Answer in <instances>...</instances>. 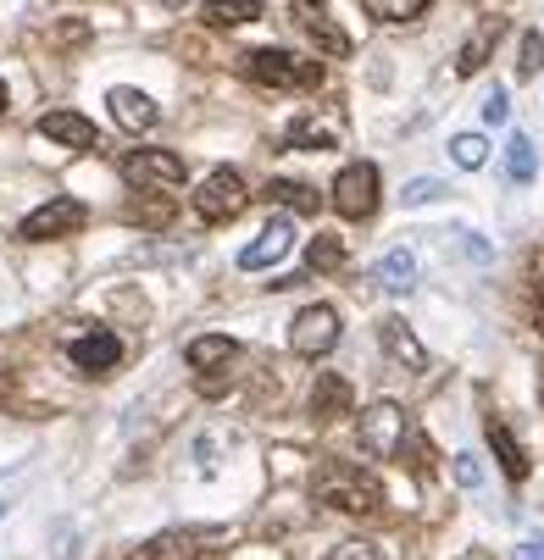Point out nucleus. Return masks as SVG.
Returning <instances> with one entry per match:
<instances>
[{
  "label": "nucleus",
  "instance_id": "f257e3e1",
  "mask_svg": "<svg viewBox=\"0 0 544 560\" xmlns=\"http://www.w3.org/2000/svg\"><path fill=\"white\" fill-rule=\"evenodd\" d=\"M311 494H317V505H334L345 516H378L383 511L378 477L356 460H323L317 477H311Z\"/></svg>",
  "mask_w": 544,
  "mask_h": 560
},
{
  "label": "nucleus",
  "instance_id": "5701e85b",
  "mask_svg": "<svg viewBox=\"0 0 544 560\" xmlns=\"http://www.w3.org/2000/svg\"><path fill=\"white\" fill-rule=\"evenodd\" d=\"M195 544H200V533H162L144 544V560H195L200 555Z\"/></svg>",
  "mask_w": 544,
  "mask_h": 560
},
{
  "label": "nucleus",
  "instance_id": "a878e982",
  "mask_svg": "<svg viewBox=\"0 0 544 560\" xmlns=\"http://www.w3.org/2000/svg\"><path fill=\"white\" fill-rule=\"evenodd\" d=\"M361 7L378 18V23H412V18H423L433 0H361Z\"/></svg>",
  "mask_w": 544,
  "mask_h": 560
},
{
  "label": "nucleus",
  "instance_id": "c756f323",
  "mask_svg": "<svg viewBox=\"0 0 544 560\" xmlns=\"http://www.w3.org/2000/svg\"><path fill=\"white\" fill-rule=\"evenodd\" d=\"M528 311H533V328L544 334V256L528 261Z\"/></svg>",
  "mask_w": 544,
  "mask_h": 560
},
{
  "label": "nucleus",
  "instance_id": "412c9836",
  "mask_svg": "<svg viewBox=\"0 0 544 560\" xmlns=\"http://www.w3.org/2000/svg\"><path fill=\"white\" fill-rule=\"evenodd\" d=\"M289 150H334L339 144V133L328 128V122H317V117H300V122H289Z\"/></svg>",
  "mask_w": 544,
  "mask_h": 560
},
{
  "label": "nucleus",
  "instance_id": "4468645a",
  "mask_svg": "<svg viewBox=\"0 0 544 560\" xmlns=\"http://www.w3.org/2000/svg\"><path fill=\"white\" fill-rule=\"evenodd\" d=\"M350 411H356L350 383H345L339 372H317V388H311V417H317V422H339V417H350Z\"/></svg>",
  "mask_w": 544,
  "mask_h": 560
},
{
  "label": "nucleus",
  "instance_id": "e433bc0d",
  "mask_svg": "<svg viewBox=\"0 0 544 560\" xmlns=\"http://www.w3.org/2000/svg\"><path fill=\"white\" fill-rule=\"evenodd\" d=\"M517 560H544V538H533V544H522V549H517Z\"/></svg>",
  "mask_w": 544,
  "mask_h": 560
},
{
  "label": "nucleus",
  "instance_id": "f8f14e48",
  "mask_svg": "<svg viewBox=\"0 0 544 560\" xmlns=\"http://www.w3.org/2000/svg\"><path fill=\"white\" fill-rule=\"evenodd\" d=\"M378 339H383V350H389V361H395V366H406V372H423V366H428L423 339L401 323V316H383V323H378Z\"/></svg>",
  "mask_w": 544,
  "mask_h": 560
},
{
  "label": "nucleus",
  "instance_id": "ddd939ff",
  "mask_svg": "<svg viewBox=\"0 0 544 560\" xmlns=\"http://www.w3.org/2000/svg\"><path fill=\"white\" fill-rule=\"evenodd\" d=\"M39 133H45L50 144H67V150H95V144H101L95 122L78 117V112H45V117H39Z\"/></svg>",
  "mask_w": 544,
  "mask_h": 560
},
{
  "label": "nucleus",
  "instance_id": "423d86ee",
  "mask_svg": "<svg viewBox=\"0 0 544 560\" xmlns=\"http://www.w3.org/2000/svg\"><path fill=\"white\" fill-rule=\"evenodd\" d=\"M334 211L345 222H367L378 211V167L372 162H350L339 178H334Z\"/></svg>",
  "mask_w": 544,
  "mask_h": 560
},
{
  "label": "nucleus",
  "instance_id": "a211bd4d",
  "mask_svg": "<svg viewBox=\"0 0 544 560\" xmlns=\"http://www.w3.org/2000/svg\"><path fill=\"white\" fill-rule=\"evenodd\" d=\"M200 18H206V28H245L262 18V0H206Z\"/></svg>",
  "mask_w": 544,
  "mask_h": 560
},
{
  "label": "nucleus",
  "instance_id": "1a4fd4ad",
  "mask_svg": "<svg viewBox=\"0 0 544 560\" xmlns=\"http://www.w3.org/2000/svg\"><path fill=\"white\" fill-rule=\"evenodd\" d=\"M339 345V311L334 305H305L294 316V328H289V350L305 355V361H317Z\"/></svg>",
  "mask_w": 544,
  "mask_h": 560
},
{
  "label": "nucleus",
  "instance_id": "473e14b6",
  "mask_svg": "<svg viewBox=\"0 0 544 560\" xmlns=\"http://www.w3.org/2000/svg\"><path fill=\"white\" fill-rule=\"evenodd\" d=\"M455 483H461V489H478V483H484V466H478L473 455H455Z\"/></svg>",
  "mask_w": 544,
  "mask_h": 560
},
{
  "label": "nucleus",
  "instance_id": "6e6552de",
  "mask_svg": "<svg viewBox=\"0 0 544 560\" xmlns=\"http://www.w3.org/2000/svg\"><path fill=\"white\" fill-rule=\"evenodd\" d=\"M123 178L139 189H184V155L178 150H128Z\"/></svg>",
  "mask_w": 544,
  "mask_h": 560
},
{
  "label": "nucleus",
  "instance_id": "2f4dec72",
  "mask_svg": "<svg viewBox=\"0 0 544 560\" xmlns=\"http://www.w3.org/2000/svg\"><path fill=\"white\" fill-rule=\"evenodd\" d=\"M439 195H444L439 178H417V184H406V206H428V200H439Z\"/></svg>",
  "mask_w": 544,
  "mask_h": 560
},
{
  "label": "nucleus",
  "instance_id": "f3484780",
  "mask_svg": "<svg viewBox=\"0 0 544 560\" xmlns=\"http://www.w3.org/2000/svg\"><path fill=\"white\" fill-rule=\"evenodd\" d=\"M500 34H506V23H500V18H489V23H484L473 39L461 45V56H455V72H461V78L484 72V61H489V50H495V39H500Z\"/></svg>",
  "mask_w": 544,
  "mask_h": 560
},
{
  "label": "nucleus",
  "instance_id": "2eb2a0df",
  "mask_svg": "<svg viewBox=\"0 0 544 560\" xmlns=\"http://www.w3.org/2000/svg\"><path fill=\"white\" fill-rule=\"evenodd\" d=\"M106 106H112V117H117L128 133H144V128H155V117H162L150 95H139V90H123V84L106 95Z\"/></svg>",
  "mask_w": 544,
  "mask_h": 560
},
{
  "label": "nucleus",
  "instance_id": "cd10ccee",
  "mask_svg": "<svg viewBox=\"0 0 544 560\" xmlns=\"http://www.w3.org/2000/svg\"><path fill=\"white\" fill-rule=\"evenodd\" d=\"M450 155H455V167L478 173V167L489 162V144H484V133H455V139H450Z\"/></svg>",
  "mask_w": 544,
  "mask_h": 560
},
{
  "label": "nucleus",
  "instance_id": "72a5a7b5",
  "mask_svg": "<svg viewBox=\"0 0 544 560\" xmlns=\"http://www.w3.org/2000/svg\"><path fill=\"white\" fill-rule=\"evenodd\" d=\"M334 560H383V549H378V544L350 538V544H339V549H334Z\"/></svg>",
  "mask_w": 544,
  "mask_h": 560
},
{
  "label": "nucleus",
  "instance_id": "393cba45",
  "mask_svg": "<svg viewBox=\"0 0 544 560\" xmlns=\"http://www.w3.org/2000/svg\"><path fill=\"white\" fill-rule=\"evenodd\" d=\"M506 173H511V184H533L539 162H533V139H528V133H511V144H506Z\"/></svg>",
  "mask_w": 544,
  "mask_h": 560
},
{
  "label": "nucleus",
  "instance_id": "f03ea898",
  "mask_svg": "<svg viewBox=\"0 0 544 560\" xmlns=\"http://www.w3.org/2000/svg\"><path fill=\"white\" fill-rule=\"evenodd\" d=\"M240 72L262 90H323V61H305L294 50H251L240 56Z\"/></svg>",
  "mask_w": 544,
  "mask_h": 560
},
{
  "label": "nucleus",
  "instance_id": "c9c22d12",
  "mask_svg": "<svg viewBox=\"0 0 544 560\" xmlns=\"http://www.w3.org/2000/svg\"><path fill=\"white\" fill-rule=\"evenodd\" d=\"M195 388H200V394H206V399H217V394H222V388H228V377H222V372H206V377H200V383H195Z\"/></svg>",
  "mask_w": 544,
  "mask_h": 560
},
{
  "label": "nucleus",
  "instance_id": "7c9ffc66",
  "mask_svg": "<svg viewBox=\"0 0 544 560\" xmlns=\"http://www.w3.org/2000/svg\"><path fill=\"white\" fill-rule=\"evenodd\" d=\"M539 67H544V39H539V34H522V61H517V72L533 78Z\"/></svg>",
  "mask_w": 544,
  "mask_h": 560
},
{
  "label": "nucleus",
  "instance_id": "20e7f679",
  "mask_svg": "<svg viewBox=\"0 0 544 560\" xmlns=\"http://www.w3.org/2000/svg\"><path fill=\"white\" fill-rule=\"evenodd\" d=\"M84 222H90V206H84V200L56 195V200H45V206H34V211L23 217L18 238H28V245H45V238H67V233H78Z\"/></svg>",
  "mask_w": 544,
  "mask_h": 560
},
{
  "label": "nucleus",
  "instance_id": "7ed1b4c3",
  "mask_svg": "<svg viewBox=\"0 0 544 560\" xmlns=\"http://www.w3.org/2000/svg\"><path fill=\"white\" fill-rule=\"evenodd\" d=\"M406 439H412V422H406V411L395 406V399H378V406L361 411V450H367L372 460L406 455Z\"/></svg>",
  "mask_w": 544,
  "mask_h": 560
},
{
  "label": "nucleus",
  "instance_id": "9d476101",
  "mask_svg": "<svg viewBox=\"0 0 544 560\" xmlns=\"http://www.w3.org/2000/svg\"><path fill=\"white\" fill-rule=\"evenodd\" d=\"M289 245H294L289 217H267V228L240 250V267H245V272H267V267H278V261L289 256Z\"/></svg>",
  "mask_w": 544,
  "mask_h": 560
},
{
  "label": "nucleus",
  "instance_id": "dca6fc26",
  "mask_svg": "<svg viewBox=\"0 0 544 560\" xmlns=\"http://www.w3.org/2000/svg\"><path fill=\"white\" fill-rule=\"evenodd\" d=\"M484 433H489V450H495L500 471L511 477V483H522V477H528V450L517 444V433H511L500 417H489V422H484Z\"/></svg>",
  "mask_w": 544,
  "mask_h": 560
},
{
  "label": "nucleus",
  "instance_id": "0eeeda50",
  "mask_svg": "<svg viewBox=\"0 0 544 560\" xmlns=\"http://www.w3.org/2000/svg\"><path fill=\"white\" fill-rule=\"evenodd\" d=\"M294 23L311 34V45H317V56H328V61H345L356 45H350V34L334 23V7H328V0H294Z\"/></svg>",
  "mask_w": 544,
  "mask_h": 560
},
{
  "label": "nucleus",
  "instance_id": "6ab92c4d",
  "mask_svg": "<svg viewBox=\"0 0 544 560\" xmlns=\"http://www.w3.org/2000/svg\"><path fill=\"white\" fill-rule=\"evenodd\" d=\"M267 200H278V206H289V211H300V217H317V211H323V195L311 189V184H294V178H273V184H267Z\"/></svg>",
  "mask_w": 544,
  "mask_h": 560
},
{
  "label": "nucleus",
  "instance_id": "aec40b11",
  "mask_svg": "<svg viewBox=\"0 0 544 560\" xmlns=\"http://www.w3.org/2000/svg\"><path fill=\"white\" fill-rule=\"evenodd\" d=\"M184 361H189L195 372H217V366H228V361H233V339H228V334H206V339H189Z\"/></svg>",
  "mask_w": 544,
  "mask_h": 560
},
{
  "label": "nucleus",
  "instance_id": "4c0bfd02",
  "mask_svg": "<svg viewBox=\"0 0 544 560\" xmlns=\"http://www.w3.org/2000/svg\"><path fill=\"white\" fill-rule=\"evenodd\" d=\"M0 112H7V84H0Z\"/></svg>",
  "mask_w": 544,
  "mask_h": 560
},
{
  "label": "nucleus",
  "instance_id": "9b49d317",
  "mask_svg": "<svg viewBox=\"0 0 544 560\" xmlns=\"http://www.w3.org/2000/svg\"><path fill=\"white\" fill-rule=\"evenodd\" d=\"M67 361H72L78 372H112V366L123 361V339L106 334V328H95V334H84V339L67 345Z\"/></svg>",
  "mask_w": 544,
  "mask_h": 560
},
{
  "label": "nucleus",
  "instance_id": "39448f33",
  "mask_svg": "<svg viewBox=\"0 0 544 560\" xmlns=\"http://www.w3.org/2000/svg\"><path fill=\"white\" fill-rule=\"evenodd\" d=\"M245 200H251V195H245V178L233 173V167H217V173L195 189V217L217 228V222H233V217H240Z\"/></svg>",
  "mask_w": 544,
  "mask_h": 560
},
{
  "label": "nucleus",
  "instance_id": "4be33fe9",
  "mask_svg": "<svg viewBox=\"0 0 544 560\" xmlns=\"http://www.w3.org/2000/svg\"><path fill=\"white\" fill-rule=\"evenodd\" d=\"M173 195L167 189H139V200H134V222H144V228H167L173 222Z\"/></svg>",
  "mask_w": 544,
  "mask_h": 560
},
{
  "label": "nucleus",
  "instance_id": "b1692460",
  "mask_svg": "<svg viewBox=\"0 0 544 560\" xmlns=\"http://www.w3.org/2000/svg\"><path fill=\"white\" fill-rule=\"evenodd\" d=\"M305 267H311V272H339V267H345V238L317 233V238L305 245Z\"/></svg>",
  "mask_w": 544,
  "mask_h": 560
},
{
  "label": "nucleus",
  "instance_id": "bb28decb",
  "mask_svg": "<svg viewBox=\"0 0 544 560\" xmlns=\"http://www.w3.org/2000/svg\"><path fill=\"white\" fill-rule=\"evenodd\" d=\"M412 278H417V261H412L406 250H389V256L378 261V283H383V289L401 294V289H412Z\"/></svg>",
  "mask_w": 544,
  "mask_h": 560
},
{
  "label": "nucleus",
  "instance_id": "c85d7f7f",
  "mask_svg": "<svg viewBox=\"0 0 544 560\" xmlns=\"http://www.w3.org/2000/svg\"><path fill=\"white\" fill-rule=\"evenodd\" d=\"M95 34H90V23H78V18H61L56 28H50V45L56 50H84Z\"/></svg>",
  "mask_w": 544,
  "mask_h": 560
},
{
  "label": "nucleus",
  "instance_id": "f704fd0d",
  "mask_svg": "<svg viewBox=\"0 0 544 560\" xmlns=\"http://www.w3.org/2000/svg\"><path fill=\"white\" fill-rule=\"evenodd\" d=\"M506 112H511V106H506V90L495 84V90L484 95V122H506Z\"/></svg>",
  "mask_w": 544,
  "mask_h": 560
}]
</instances>
